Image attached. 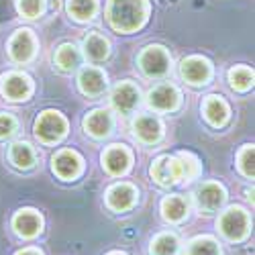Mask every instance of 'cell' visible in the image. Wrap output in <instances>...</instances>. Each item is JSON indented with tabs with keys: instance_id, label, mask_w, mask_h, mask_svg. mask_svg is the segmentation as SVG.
Returning <instances> with one entry per match:
<instances>
[{
	"instance_id": "6da1fadb",
	"label": "cell",
	"mask_w": 255,
	"mask_h": 255,
	"mask_svg": "<svg viewBox=\"0 0 255 255\" xmlns=\"http://www.w3.org/2000/svg\"><path fill=\"white\" fill-rule=\"evenodd\" d=\"M147 0H109V23L119 33H133L147 20Z\"/></svg>"
},
{
	"instance_id": "7a4b0ae2",
	"label": "cell",
	"mask_w": 255,
	"mask_h": 255,
	"mask_svg": "<svg viewBox=\"0 0 255 255\" xmlns=\"http://www.w3.org/2000/svg\"><path fill=\"white\" fill-rule=\"evenodd\" d=\"M221 233L231 241H241L249 233V215L241 206H231L227 208L221 219H219Z\"/></svg>"
},
{
	"instance_id": "3957f363",
	"label": "cell",
	"mask_w": 255,
	"mask_h": 255,
	"mask_svg": "<svg viewBox=\"0 0 255 255\" xmlns=\"http://www.w3.org/2000/svg\"><path fill=\"white\" fill-rule=\"evenodd\" d=\"M68 131V123L59 113L55 111H45L41 113L35 121V135L43 143H55L59 141Z\"/></svg>"
},
{
	"instance_id": "277c9868",
	"label": "cell",
	"mask_w": 255,
	"mask_h": 255,
	"mask_svg": "<svg viewBox=\"0 0 255 255\" xmlns=\"http://www.w3.org/2000/svg\"><path fill=\"white\" fill-rule=\"evenodd\" d=\"M169 63H172V57H169L167 49L161 45H149L139 55V66L149 78L165 76L169 72Z\"/></svg>"
},
{
	"instance_id": "5b68a950",
	"label": "cell",
	"mask_w": 255,
	"mask_h": 255,
	"mask_svg": "<svg viewBox=\"0 0 255 255\" xmlns=\"http://www.w3.org/2000/svg\"><path fill=\"white\" fill-rule=\"evenodd\" d=\"M151 176L155 182H159L161 186H169L176 184L184 178V169H182V161L178 155H161L153 161L151 165Z\"/></svg>"
},
{
	"instance_id": "8992f818",
	"label": "cell",
	"mask_w": 255,
	"mask_h": 255,
	"mask_svg": "<svg viewBox=\"0 0 255 255\" xmlns=\"http://www.w3.org/2000/svg\"><path fill=\"white\" fill-rule=\"evenodd\" d=\"M31 90H33L31 80L25 74L10 72V74L0 78V92H2V96H6L8 100H27Z\"/></svg>"
},
{
	"instance_id": "52a82bcc",
	"label": "cell",
	"mask_w": 255,
	"mask_h": 255,
	"mask_svg": "<svg viewBox=\"0 0 255 255\" xmlns=\"http://www.w3.org/2000/svg\"><path fill=\"white\" fill-rule=\"evenodd\" d=\"M111 100H113V106L121 115H131L139 104V88L129 80L121 82L115 86V90L111 94Z\"/></svg>"
},
{
	"instance_id": "ba28073f",
	"label": "cell",
	"mask_w": 255,
	"mask_h": 255,
	"mask_svg": "<svg viewBox=\"0 0 255 255\" xmlns=\"http://www.w3.org/2000/svg\"><path fill=\"white\" fill-rule=\"evenodd\" d=\"M225 200H227V192H225V188L217 182H204L196 190V204L204 212L219 210L225 204Z\"/></svg>"
},
{
	"instance_id": "9c48e42d",
	"label": "cell",
	"mask_w": 255,
	"mask_h": 255,
	"mask_svg": "<svg viewBox=\"0 0 255 255\" xmlns=\"http://www.w3.org/2000/svg\"><path fill=\"white\" fill-rule=\"evenodd\" d=\"M147 104L151 106L153 111L165 113V111H176L180 104V92L172 84H159L155 86L149 96H147Z\"/></svg>"
},
{
	"instance_id": "30bf717a",
	"label": "cell",
	"mask_w": 255,
	"mask_h": 255,
	"mask_svg": "<svg viewBox=\"0 0 255 255\" xmlns=\"http://www.w3.org/2000/svg\"><path fill=\"white\" fill-rule=\"evenodd\" d=\"M180 74L188 84L200 86V84H206L208 78H210V61L204 59V57H198V55L188 57V59L182 61Z\"/></svg>"
},
{
	"instance_id": "8fae6325",
	"label": "cell",
	"mask_w": 255,
	"mask_h": 255,
	"mask_svg": "<svg viewBox=\"0 0 255 255\" xmlns=\"http://www.w3.org/2000/svg\"><path fill=\"white\" fill-rule=\"evenodd\" d=\"M8 53L14 61L18 63H27L35 55V37L29 29H20L12 35L10 43H8Z\"/></svg>"
},
{
	"instance_id": "7c38bea8",
	"label": "cell",
	"mask_w": 255,
	"mask_h": 255,
	"mask_svg": "<svg viewBox=\"0 0 255 255\" xmlns=\"http://www.w3.org/2000/svg\"><path fill=\"white\" fill-rule=\"evenodd\" d=\"M53 172L61 178V180H74L80 176L82 172V157L76 153V151H70V149H63L59 151L57 155H53Z\"/></svg>"
},
{
	"instance_id": "4fadbf2b",
	"label": "cell",
	"mask_w": 255,
	"mask_h": 255,
	"mask_svg": "<svg viewBox=\"0 0 255 255\" xmlns=\"http://www.w3.org/2000/svg\"><path fill=\"white\" fill-rule=\"evenodd\" d=\"M131 153L125 149V145H111L102 153V165L111 176H121L129 169Z\"/></svg>"
},
{
	"instance_id": "5bb4252c",
	"label": "cell",
	"mask_w": 255,
	"mask_h": 255,
	"mask_svg": "<svg viewBox=\"0 0 255 255\" xmlns=\"http://www.w3.org/2000/svg\"><path fill=\"white\" fill-rule=\"evenodd\" d=\"M137 200V190L131 186V184H115L109 192H106V202H109V206L113 210H129Z\"/></svg>"
},
{
	"instance_id": "9a60e30c",
	"label": "cell",
	"mask_w": 255,
	"mask_h": 255,
	"mask_svg": "<svg viewBox=\"0 0 255 255\" xmlns=\"http://www.w3.org/2000/svg\"><path fill=\"white\" fill-rule=\"evenodd\" d=\"M41 225H43L41 215L33 208L18 210L14 215V219H12V227H14V231L18 233L20 237H35L37 233L41 231Z\"/></svg>"
},
{
	"instance_id": "2e32d148",
	"label": "cell",
	"mask_w": 255,
	"mask_h": 255,
	"mask_svg": "<svg viewBox=\"0 0 255 255\" xmlns=\"http://www.w3.org/2000/svg\"><path fill=\"white\" fill-rule=\"evenodd\" d=\"M133 129H135V135L143 143H155V141L161 139V133H163V127H161L159 119H155L153 115L137 117L135 123H133Z\"/></svg>"
},
{
	"instance_id": "e0dca14e",
	"label": "cell",
	"mask_w": 255,
	"mask_h": 255,
	"mask_svg": "<svg viewBox=\"0 0 255 255\" xmlns=\"http://www.w3.org/2000/svg\"><path fill=\"white\" fill-rule=\"evenodd\" d=\"M78 84H80V90L84 94L98 96L106 88V76L98 68H84L80 72V76H78Z\"/></svg>"
},
{
	"instance_id": "ac0fdd59",
	"label": "cell",
	"mask_w": 255,
	"mask_h": 255,
	"mask_svg": "<svg viewBox=\"0 0 255 255\" xmlns=\"http://www.w3.org/2000/svg\"><path fill=\"white\" fill-rule=\"evenodd\" d=\"M84 129H86V133H90L92 137L96 139H102L111 133L113 129V117L109 111H92L86 119H84Z\"/></svg>"
},
{
	"instance_id": "d6986e66",
	"label": "cell",
	"mask_w": 255,
	"mask_h": 255,
	"mask_svg": "<svg viewBox=\"0 0 255 255\" xmlns=\"http://www.w3.org/2000/svg\"><path fill=\"white\" fill-rule=\"evenodd\" d=\"M204 117L212 127H223L229 121V106L221 96H208L204 102Z\"/></svg>"
},
{
	"instance_id": "ffe728a7",
	"label": "cell",
	"mask_w": 255,
	"mask_h": 255,
	"mask_svg": "<svg viewBox=\"0 0 255 255\" xmlns=\"http://www.w3.org/2000/svg\"><path fill=\"white\" fill-rule=\"evenodd\" d=\"M161 215L169 223H178L188 215V200L180 194L165 196L161 200Z\"/></svg>"
},
{
	"instance_id": "44dd1931",
	"label": "cell",
	"mask_w": 255,
	"mask_h": 255,
	"mask_svg": "<svg viewBox=\"0 0 255 255\" xmlns=\"http://www.w3.org/2000/svg\"><path fill=\"white\" fill-rule=\"evenodd\" d=\"M84 53L92 61H104L111 53V45L100 33H90L84 39Z\"/></svg>"
},
{
	"instance_id": "7402d4cb",
	"label": "cell",
	"mask_w": 255,
	"mask_h": 255,
	"mask_svg": "<svg viewBox=\"0 0 255 255\" xmlns=\"http://www.w3.org/2000/svg\"><path fill=\"white\" fill-rule=\"evenodd\" d=\"M10 161L14 167L18 169H31L35 165V151H33V147L29 143H23V141H18L10 147V153H8Z\"/></svg>"
},
{
	"instance_id": "603a6c76",
	"label": "cell",
	"mask_w": 255,
	"mask_h": 255,
	"mask_svg": "<svg viewBox=\"0 0 255 255\" xmlns=\"http://www.w3.org/2000/svg\"><path fill=\"white\" fill-rule=\"evenodd\" d=\"M55 63L57 68L63 72H70L76 70L80 66V51L76 49V45L72 43H63L57 51H55Z\"/></svg>"
},
{
	"instance_id": "cb8c5ba5",
	"label": "cell",
	"mask_w": 255,
	"mask_h": 255,
	"mask_svg": "<svg viewBox=\"0 0 255 255\" xmlns=\"http://www.w3.org/2000/svg\"><path fill=\"white\" fill-rule=\"evenodd\" d=\"M96 8H98L96 0H68V12L80 23L90 20L96 14Z\"/></svg>"
},
{
	"instance_id": "d4e9b609",
	"label": "cell",
	"mask_w": 255,
	"mask_h": 255,
	"mask_svg": "<svg viewBox=\"0 0 255 255\" xmlns=\"http://www.w3.org/2000/svg\"><path fill=\"white\" fill-rule=\"evenodd\" d=\"M186 255H221V247L210 237H196L188 243Z\"/></svg>"
},
{
	"instance_id": "484cf974",
	"label": "cell",
	"mask_w": 255,
	"mask_h": 255,
	"mask_svg": "<svg viewBox=\"0 0 255 255\" xmlns=\"http://www.w3.org/2000/svg\"><path fill=\"white\" fill-rule=\"evenodd\" d=\"M178 237L174 233H161L151 243V255H176Z\"/></svg>"
},
{
	"instance_id": "4316f807",
	"label": "cell",
	"mask_w": 255,
	"mask_h": 255,
	"mask_svg": "<svg viewBox=\"0 0 255 255\" xmlns=\"http://www.w3.org/2000/svg\"><path fill=\"white\" fill-rule=\"evenodd\" d=\"M229 82L231 86L239 90V92H245L253 86V72L247 68V66H237L229 72Z\"/></svg>"
},
{
	"instance_id": "83f0119b",
	"label": "cell",
	"mask_w": 255,
	"mask_h": 255,
	"mask_svg": "<svg viewBox=\"0 0 255 255\" xmlns=\"http://www.w3.org/2000/svg\"><path fill=\"white\" fill-rule=\"evenodd\" d=\"M16 10L25 18H37L45 10V0H16Z\"/></svg>"
},
{
	"instance_id": "f1b7e54d",
	"label": "cell",
	"mask_w": 255,
	"mask_h": 255,
	"mask_svg": "<svg viewBox=\"0 0 255 255\" xmlns=\"http://www.w3.org/2000/svg\"><path fill=\"white\" fill-rule=\"evenodd\" d=\"M178 157L182 161V169H184V178L186 180H192V178H196L200 174V163H198L196 155L182 151V153H178Z\"/></svg>"
},
{
	"instance_id": "f546056e",
	"label": "cell",
	"mask_w": 255,
	"mask_h": 255,
	"mask_svg": "<svg viewBox=\"0 0 255 255\" xmlns=\"http://www.w3.org/2000/svg\"><path fill=\"white\" fill-rule=\"evenodd\" d=\"M239 169L245 178H253V145H245L239 151Z\"/></svg>"
},
{
	"instance_id": "4dcf8cb0",
	"label": "cell",
	"mask_w": 255,
	"mask_h": 255,
	"mask_svg": "<svg viewBox=\"0 0 255 255\" xmlns=\"http://www.w3.org/2000/svg\"><path fill=\"white\" fill-rule=\"evenodd\" d=\"M16 131V121L10 115L0 113V139H8Z\"/></svg>"
},
{
	"instance_id": "1f68e13d",
	"label": "cell",
	"mask_w": 255,
	"mask_h": 255,
	"mask_svg": "<svg viewBox=\"0 0 255 255\" xmlns=\"http://www.w3.org/2000/svg\"><path fill=\"white\" fill-rule=\"evenodd\" d=\"M16 255H41L37 249H23V251H18Z\"/></svg>"
},
{
	"instance_id": "d6a6232c",
	"label": "cell",
	"mask_w": 255,
	"mask_h": 255,
	"mask_svg": "<svg viewBox=\"0 0 255 255\" xmlns=\"http://www.w3.org/2000/svg\"><path fill=\"white\" fill-rule=\"evenodd\" d=\"M111 255H125V253H111Z\"/></svg>"
}]
</instances>
